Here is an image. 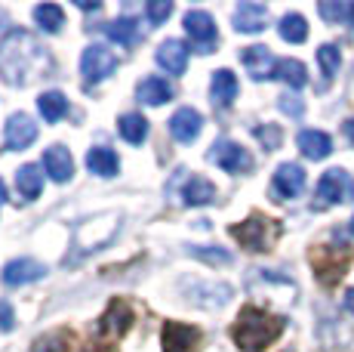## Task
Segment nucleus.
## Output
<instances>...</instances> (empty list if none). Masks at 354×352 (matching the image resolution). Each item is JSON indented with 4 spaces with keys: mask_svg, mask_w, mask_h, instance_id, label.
I'll use <instances>...</instances> for the list:
<instances>
[{
    "mask_svg": "<svg viewBox=\"0 0 354 352\" xmlns=\"http://www.w3.org/2000/svg\"><path fill=\"white\" fill-rule=\"evenodd\" d=\"M34 139H37V124H34L28 114L25 112L10 114V121H6V127H3V148L6 152H25Z\"/></svg>",
    "mask_w": 354,
    "mask_h": 352,
    "instance_id": "obj_8",
    "label": "nucleus"
},
{
    "mask_svg": "<svg viewBox=\"0 0 354 352\" xmlns=\"http://www.w3.org/2000/svg\"><path fill=\"white\" fill-rule=\"evenodd\" d=\"M197 343H201V331L192 328V324H163V352H197Z\"/></svg>",
    "mask_w": 354,
    "mask_h": 352,
    "instance_id": "obj_12",
    "label": "nucleus"
},
{
    "mask_svg": "<svg viewBox=\"0 0 354 352\" xmlns=\"http://www.w3.org/2000/svg\"><path fill=\"white\" fill-rule=\"evenodd\" d=\"M305 188V170L299 164H292V161H287V164L277 167L274 179H271V192L277 195V201H290L296 198V195H302Z\"/></svg>",
    "mask_w": 354,
    "mask_h": 352,
    "instance_id": "obj_11",
    "label": "nucleus"
},
{
    "mask_svg": "<svg viewBox=\"0 0 354 352\" xmlns=\"http://www.w3.org/2000/svg\"><path fill=\"white\" fill-rule=\"evenodd\" d=\"M86 167H90V173H96V176H118L120 170V158L111 152V148H105V146H96V148H90L86 152Z\"/></svg>",
    "mask_w": 354,
    "mask_h": 352,
    "instance_id": "obj_22",
    "label": "nucleus"
},
{
    "mask_svg": "<svg viewBox=\"0 0 354 352\" xmlns=\"http://www.w3.org/2000/svg\"><path fill=\"white\" fill-rule=\"evenodd\" d=\"M207 158L213 161L216 167H222L225 173H250L253 170V155L234 139H216Z\"/></svg>",
    "mask_w": 354,
    "mask_h": 352,
    "instance_id": "obj_5",
    "label": "nucleus"
},
{
    "mask_svg": "<svg viewBox=\"0 0 354 352\" xmlns=\"http://www.w3.org/2000/svg\"><path fill=\"white\" fill-rule=\"evenodd\" d=\"M16 188L19 195H22L25 201H34L40 195V188H44V173H40L37 164H22L16 170Z\"/></svg>",
    "mask_w": 354,
    "mask_h": 352,
    "instance_id": "obj_23",
    "label": "nucleus"
},
{
    "mask_svg": "<svg viewBox=\"0 0 354 352\" xmlns=\"http://www.w3.org/2000/svg\"><path fill=\"white\" fill-rule=\"evenodd\" d=\"M342 201H354V179L348 170L333 167L317 182V207H333L342 204Z\"/></svg>",
    "mask_w": 354,
    "mask_h": 352,
    "instance_id": "obj_4",
    "label": "nucleus"
},
{
    "mask_svg": "<svg viewBox=\"0 0 354 352\" xmlns=\"http://www.w3.org/2000/svg\"><path fill=\"white\" fill-rule=\"evenodd\" d=\"M3 284L6 288H25V284H34L40 279H46V266L37 260H28V256H22V260H10L3 266Z\"/></svg>",
    "mask_w": 354,
    "mask_h": 352,
    "instance_id": "obj_10",
    "label": "nucleus"
},
{
    "mask_svg": "<svg viewBox=\"0 0 354 352\" xmlns=\"http://www.w3.org/2000/svg\"><path fill=\"white\" fill-rule=\"evenodd\" d=\"M277 108H281L283 114H290V118H302V112H305L302 99L292 96V93H283V96L277 99Z\"/></svg>",
    "mask_w": 354,
    "mask_h": 352,
    "instance_id": "obj_36",
    "label": "nucleus"
},
{
    "mask_svg": "<svg viewBox=\"0 0 354 352\" xmlns=\"http://www.w3.org/2000/svg\"><path fill=\"white\" fill-rule=\"evenodd\" d=\"M44 170L53 182H68L74 176V158L65 146H50L44 152Z\"/></svg>",
    "mask_w": 354,
    "mask_h": 352,
    "instance_id": "obj_17",
    "label": "nucleus"
},
{
    "mask_svg": "<svg viewBox=\"0 0 354 352\" xmlns=\"http://www.w3.org/2000/svg\"><path fill=\"white\" fill-rule=\"evenodd\" d=\"M12 324H16V318H12L10 303H0V331H12Z\"/></svg>",
    "mask_w": 354,
    "mask_h": 352,
    "instance_id": "obj_37",
    "label": "nucleus"
},
{
    "mask_svg": "<svg viewBox=\"0 0 354 352\" xmlns=\"http://www.w3.org/2000/svg\"><path fill=\"white\" fill-rule=\"evenodd\" d=\"M253 137L262 142L268 152L281 148V142H283V133H281V127H277V124H259V127H253Z\"/></svg>",
    "mask_w": 354,
    "mask_h": 352,
    "instance_id": "obj_32",
    "label": "nucleus"
},
{
    "mask_svg": "<svg viewBox=\"0 0 354 352\" xmlns=\"http://www.w3.org/2000/svg\"><path fill=\"white\" fill-rule=\"evenodd\" d=\"M118 130H120V137H124L129 146H142V142L148 139V121L142 118L139 112H129V114H124V118L118 121Z\"/></svg>",
    "mask_w": 354,
    "mask_h": 352,
    "instance_id": "obj_26",
    "label": "nucleus"
},
{
    "mask_svg": "<svg viewBox=\"0 0 354 352\" xmlns=\"http://www.w3.org/2000/svg\"><path fill=\"white\" fill-rule=\"evenodd\" d=\"M317 65H321V90H326V87L333 84V78L339 74V65H342V53H339L336 44H324L321 50H317Z\"/></svg>",
    "mask_w": 354,
    "mask_h": 352,
    "instance_id": "obj_27",
    "label": "nucleus"
},
{
    "mask_svg": "<svg viewBox=\"0 0 354 352\" xmlns=\"http://www.w3.org/2000/svg\"><path fill=\"white\" fill-rule=\"evenodd\" d=\"M342 130H345V137H348V142H354V118H348L342 124Z\"/></svg>",
    "mask_w": 354,
    "mask_h": 352,
    "instance_id": "obj_39",
    "label": "nucleus"
},
{
    "mask_svg": "<svg viewBox=\"0 0 354 352\" xmlns=\"http://www.w3.org/2000/svg\"><path fill=\"white\" fill-rule=\"evenodd\" d=\"M182 201H185L188 207H203V204H213V201H216V186L207 179V176L194 173L192 179L185 182V188H182Z\"/></svg>",
    "mask_w": 354,
    "mask_h": 352,
    "instance_id": "obj_20",
    "label": "nucleus"
},
{
    "mask_svg": "<svg viewBox=\"0 0 354 352\" xmlns=\"http://www.w3.org/2000/svg\"><path fill=\"white\" fill-rule=\"evenodd\" d=\"M37 108H40V114H44V121L56 124V121H62L68 114V96L59 90H46L37 96Z\"/></svg>",
    "mask_w": 354,
    "mask_h": 352,
    "instance_id": "obj_24",
    "label": "nucleus"
},
{
    "mask_svg": "<svg viewBox=\"0 0 354 352\" xmlns=\"http://www.w3.org/2000/svg\"><path fill=\"white\" fill-rule=\"evenodd\" d=\"M201 130H203V118H201V112L192 105H185V108H179V112L169 118V133H173V139L176 142H194L197 137H201Z\"/></svg>",
    "mask_w": 354,
    "mask_h": 352,
    "instance_id": "obj_14",
    "label": "nucleus"
},
{
    "mask_svg": "<svg viewBox=\"0 0 354 352\" xmlns=\"http://www.w3.org/2000/svg\"><path fill=\"white\" fill-rule=\"evenodd\" d=\"M105 35L111 40H118V44H124V46H133L136 40H139V25H136V19L120 16V19H114V22L105 25Z\"/></svg>",
    "mask_w": 354,
    "mask_h": 352,
    "instance_id": "obj_29",
    "label": "nucleus"
},
{
    "mask_svg": "<svg viewBox=\"0 0 354 352\" xmlns=\"http://www.w3.org/2000/svg\"><path fill=\"white\" fill-rule=\"evenodd\" d=\"M277 31H281V37L287 40V44H302V40L308 37V22H305V16H299V12H287V16L281 19V25H277Z\"/></svg>",
    "mask_w": 354,
    "mask_h": 352,
    "instance_id": "obj_30",
    "label": "nucleus"
},
{
    "mask_svg": "<svg viewBox=\"0 0 354 352\" xmlns=\"http://www.w3.org/2000/svg\"><path fill=\"white\" fill-rule=\"evenodd\" d=\"M274 78L283 80L290 90H302V87L308 84V71H305V65L299 62V59H281L274 69Z\"/></svg>",
    "mask_w": 354,
    "mask_h": 352,
    "instance_id": "obj_25",
    "label": "nucleus"
},
{
    "mask_svg": "<svg viewBox=\"0 0 354 352\" xmlns=\"http://www.w3.org/2000/svg\"><path fill=\"white\" fill-rule=\"evenodd\" d=\"M209 96H213L216 108H228L237 99V78L228 69L213 71V80H209Z\"/></svg>",
    "mask_w": 354,
    "mask_h": 352,
    "instance_id": "obj_18",
    "label": "nucleus"
},
{
    "mask_svg": "<svg viewBox=\"0 0 354 352\" xmlns=\"http://www.w3.org/2000/svg\"><path fill=\"white\" fill-rule=\"evenodd\" d=\"M268 25V6L265 3H253V0H243L234 10V31L241 35H259Z\"/></svg>",
    "mask_w": 354,
    "mask_h": 352,
    "instance_id": "obj_15",
    "label": "nucleus"
},
{
    "mask_svg": "<svg viewBox=\"0 0 354 352\" xmlns=\"http://www.w3.org/2000/svg\"><path fill=\"white\" fill-rule=\"evenodd\" d=\"M317 12H321L326 22H342V19L348 16V6H345V3H333V0H321V3H317Z\"/></svg>",
    "mask_w": 354,
    "mask_h": 352,
    "instance_id": "obj_35",
    "label": "nucleus"
},
{
    "mask_svg": "<svg viewBox=\"0 0 354 352\" xmlns=\"http://www.w3.org/2000/svg\"><path fill=\"white\" fill-rule=\"evenodd\" d=\"M80 10H99V3H86V0H77Z\"/></svg>",
    "mask_w": 354,
    "mask_h": 352,
    "instance_id": "obj_40",
    "label": "nucleus"
},
{
    "mask_svg": "<svg viewBox=\"0 0 354 352\" xmlns=\"http://www.w3.org/2000/svg\"><path fill=\"white\" fill-rule=\"evenodd\" d=\"M296 142H299V152L308 161H324L333 152V139L324 130H302Z\"/></svg>",
    "mask_w": 354,
    "mask_h": 352,
    "instance_id": "obj_21",
    "label": "nucleus"
},
{
    "mask_svg": "<svg viewBox=\"0 0 354 352\" xmlns=\"http://www.w3.org/2000/svg\"><path fill=\"white\" fill-rule=\"evenodd\" d=\"M351 232H354V216H351Z\"/></svg>",
    "mask_w": 354,
    "mask_h": 352,
    "instance_id": "obj_43",
    "label": "nucleus"
},
{
    "mask_svg": "<svg viewBox=\"0 0 354 352\" xmlns=\"http://www.w3.org/2000/svg\"><path fill=\"white\" fill-rule=\"evenodd\" d=\"M345 309H348V313L354 315V288L345 290Z\"/></svg>",
    "mask_w": 354,
    "mask_h": 352,
    "instance_id": "obj_38",
    "label": "nucleus"
},
{
    "mask_svg": "<svg viewBox=\"0 0 354 352\" xmlns=\"http://www.w3.org/2000/svg\"><path fill=\"white\" fill-rule=\"evenodd\" d=\"M34 19H37V25L46 31V35H59L65 25V12H62V6H56V3L34 6Z\"/></svg>",
    "mask_w": 354,
    "mask_h": 352,
    "instance_id": "obj_28",
    "label": "nucleus"
},
{
    "mask_svg": "<svg viewBox=\"0 0 354 352\" xmlns=\"http://www.w3.org/2000/svg\"><path fill=\"white\" fill-rule=\"evenodd\" d=\"M53 69L46 46L25 28H12L0 37V78L10 87H28L34 78Z\"/></svg>",
    "mask_w": 354,
    "mask_h": 352,
    "instance_id": "obj_1",
    "label": "nucleus"
},
{
    "mask_svg": "<svg viewBox=\"0 0 354 352\" xmlns=\"http://www.w3.org/2000/svg\"><path fill=\"white\" fill-rule=\"evenodd\" d=\"M154 59H158V65L167 74H185V69H188V46L182 44V40L169 37V40H163V44L158 46Z\"/></svg>",
    "mask_w": 354,
    "mask_h": 352,
    "instance_id": "obj_16",
    "label": "nucleus"
},
{
    "mask_svg": "<svg viewBox=\"0 0 354 352\" xmlns=\"http://www.w3.org/2000/svg\"><path fill=\"white\" fill-rule=\"evenodd\" d=\"M129 324H133V309H129L124 300H114L111 306L105 309V315L99 318L96 334L102 340H118V337H124L129 331Z\"/></svg>",
    "mask_w": 354,
    "mask_h": 352,
    "instance_id": "obj_9",
    "label": "nucleus"
},
{
    "mask_svg": "<svg viewBox=\"0 0 354 352\" xmlns=\"http://www.w3.org/2000/svg\"><path fill=\"white\" fill-rule=\"evenodd\" d=\"M145 10H148V19H151V25H163L169 16H173V3H169V0H151Z\"/></svg>",
    "mask_w": 354,
    "mask_h": 352,
    "instance_id": "obj_34",
    "label": "nucleus"
},
{
    "mask_svg": "<svg viewBox=\"0 0 354 352\" xmlns=\"http://www.w3.org/2000/svg\"><path fill=\"white\" fill-rule=\"evenodd\" d=\"M241 62H243V69H247V74H250L253 80H268V78H274V69H277V62H274V56H271V50H268V46H262V44L247 46V50L241 53Z\"/></svg>",
    "mask_w": 354,
    "mask_h": 352,
    "instance_id": "obj_13",
    "label": "nucleus"
},
{
    "mask_svg": "<svg viewBox=\"0 0 354 352\" xmlns=\"http://www.w3.org/2000/svg\"><path fill=\"white\" fill-rule=\"evenodd\" d=\"M6 201V186H3V179H0V204Z\"/></svg>",
    "mask_w": 354,
    "mask_h": 352,
    "instance_id": "obj_41",
    "label": "nucleus"
},
{
    "mask_svg": "<svg viewBox=\"0 0 354 352\" xmlns=\"http://www.w3.org/2000/svg\"><path fill=\"white\" fill-rule=\"evenodd\" d=\"M231 238H237L247 250H271L277 238H281V226L274 220H265V216H250L241 226H231Z\"/></svg>",
    "mask_w": 354,
    "mask_h": 352,
    "instance_id": "obj_3",
    "label": "nucleus"
},
{
    "mask_svg": "<svg viewBox=\"0 0 354 352\" xmlns=\"http://www.w3.org/2000/svg\"><path fill=\"white\" fill-rule=\"evenodd\" d=\"M283 318L281 315H268L265 309H256V306H247L241 315H237V324L231 331L234 343L241 346L243 352H262L268 343H274L283 331Z\"/></svg>",
    "mask_w": 354,
    "mask_h": 352,
    "instance_id": "obj_2",
    "label": "nucleus"
},
{
    "mask_svg": "<svg viewBox=\"0 0 354 352\" xmlns=\"http://www.w3.org/2000/svg\"><path fill=\"white\" fill-rule=\"evenodd\" d=\"M348 19H351V25H354V3L348 6Z\"/></svg>",
    "mask_w": 354,
    "mask_h": 352,
    "instance_id": "obj_42",
    "label": "nucleus"
},
{
    "mask_svg": "<svg viewBox=\"0 0 354 352\" xmlns=\"http://www.w3.org/2000/svg\"><path fill=\"white\" fill-rule=\"evenodd\" d=\"M192 256L209 263V266H228L231 263V254L228 250H222V247H192Z\"/></svg>",
    "mask_w": 354,
    "mask_h": 352,
    "instance_id": "obj_33",
    "label": "nucleus"
},
{
    "mask_svg": "<svg viewBox=\"0 0 354 352\" xmlns=\"http://www.w3.org/2000/svg\"><path fill=\"white\" fill-rule=\"evenodd\" d=\"M31 352H74V334L71 331H53V334H44L37 343H34Z\"/></svg>",
    "mask_w": 354,
    "mask_h": 352,
    "instance_id": "obj_31",
    "label": "nucleus"
},
{
    "mask_svg": "<svg viewBox=\"0 0 354 352\" xmlns=\"http://www.w3.org/2000/svg\"><path fill=\"white\" fill-rule=\"evenodd\" d=\"M185 31L192 37V46L197 53H213L219 44V28H216L213 16L203 10H192L185 12Z\"/></svg>",
    "mask_w": 354,
    "mask_h": 352,
    "instance_id": "obj_6",
    "label": "nucleus"
},
{
    "mask_svg": "<svg viewBox=\"0 0 354 352\" xmlns=\"http://www.w3.org/2000/svg\"><path fill=\"white\" fill-rule=\"evenodd\" d=\"M114 69H118V56L105 44H90L80 56V71H84L86 84H99L108 74H114Z\"/></svg>",
    "mask_w": 354,
    "mask_h": 352,
    "instance_id": "obj_7",
    "label": "nucleus"
},
{
    "mask_svg": "<svg viewBox=\"0 0 354 352\" xmlns=\"http://www.w3.org/2000/svg\"><path fill=\"white\" fill-rule=\"evenodd\" d=\"M173 84H169L167 78H158V74H151V78H145L139 84V90H136V96H139V103L145 105H163L173 99Z\"/></svg>",
    "mask_w": 354,
    "mask_h": 352,
    "instance_id": "obj_19",
    "label": "nucleus"
}]
</instances>
